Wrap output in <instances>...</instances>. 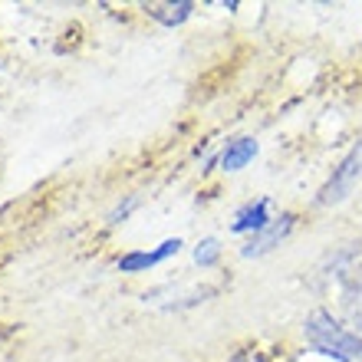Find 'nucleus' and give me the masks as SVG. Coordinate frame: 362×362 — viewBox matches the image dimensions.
Segmentation results:
<instances>
[{
	"instance_id": "obj_1",
	"label": "nucleus",
	"mask_w": 362,
	"mask_h": 362,
	"mask_svg": "<svg viewBox=\"0 0 362 362\" xmlns=\"http://www.w3.org/2000/svg\"><path fill=\"white\" fill-rule=\"evenodd\" d=\"M303 333L316 353L329 356V359H339V362H362V336L339 326L326 310H313V313L306 316Z\"/></svg>"
},
{
	"instance_id": "obj_2",
	"label": "nucleus",
	"mask_w": 362,
	"mask_h": 362,
	"mask_svg": "<svg viewBox=\"0 0 362 362\" xmlns=\"http://www.w3.org/2000/svg\"><path fill=\"white\" fill-rule=\"evenodd\" d=\"M359 178H362V142L346 155L343 162H339V168L333 172V178L323 185V191H320V204H339V201L359 185Z\"/></svg>"
},
{
	"instance_id": "obj_3",
	"label": "nucleus",
	"mask_w": 362,
	"mask_h": 362,
	"mask_svg": "<svg viewBox=\"0 0 362 362\" xmlns=\"http://www.w3.org/2000/svg\"><path fill=\"white\" fill-rule=\"evenodd\" d=\"M290 230H293V214H284V218H276L274 224H267L260 234H254V238L244 244V250H240V254H244V257H260V254H267L270 247H276V244H280Z\"/></svg>"
},
{
	"instance_id": "obj_4",
	"label": "nucleus",
	"mask_w": 362,
	"mask_h": 362,
	"mask_svg": "<svg viewBox=\"0 0 362 362\" xmlns=\"http://www.w3.org/2000/svg\"><path fill=\"white\" fill-rule=\"evenodd\" d=\"M181 247V240H165L158 250H135V254H125L122 260H119V270L122 274H139V270H148L155 267V264H162L165 257H172V254H178Z\"/></svg>"
},
{
	"instance_id": "obj_5",
	"label": "nucleus",
	"mask_w": 362,
	"mask_h": 362,
	"mask_svg": "<svg viewBox=\"0 0 362 362\" xmlns=\"http://www.w3.org/2000/svg\"><path fill=\"white\" fill-rule=\"evenodd\" d=\"M267 224H270V201H257V204H247V208L240 211L238 218H234V224H230V230L234 234H247V230L260 234Z\"/></svg>"
},
{
	"instance_id": "obj_6",
	"label": "nucleus",
	"mask_w": 362,
	"mask_h": 362,
	"mask_svg": "<svg viewBox=\"0 0 362 362\" xmlns=\"http://www.w3.org/2000/svg\"><path fill=\"white\" fill-rule=\"evenodd\" d=\"M145 10H148V17H155L158 23H165V27H178V23H185V20L191 17L194 4H191V0H178V4H145Z\"/></svg>"
},
{
	"instance_id": "obj_7",
	"label": "nucleus",
	"mask_w": 362,
	"mask_h": 362,
	"mask_svg": "<svg viewBox=\"0 0 362 362\" xmlns=\"http://www.w3.org/2000/svg\"><path fill=\"white\" fill-rule=\"evenodd\" d=\"M254 155H257V142H254V139H238V142H230L228 148H224L221 168H224V172H238V168H244Z\"/></svg>"
},
{
	"instance_id": "obj_8",
	"label": "nucleus",
	"mask_w": 362,
	"mask_h": 362,
	"mask_svg": "<svg viewBox=\"0 0 362 362\" xmlns=\"http://www.w3.org/2000/svg\"><path fill=\"white\" fill-rule=\"evenodd\" d=\"M218 254H221L218 240H214V238H208V240H201V244H198V250H194V260H198L201 267H211V264L218 260Z\"/></svg>"
},
{
	"instance_id": "obj_9",
	"label": "nucleus",
	"mask_w": 362,
	"mask_h": 362,
	"mask_svg": "<svg viewBox=\"0 0 362 362\" xmlns=\"http://www.w3.org/2000/svg\"><path fill=\"white\" fill-rule=\"evenodd\" d=\"M230 362H267V359H264L260 353H254V349H244V353H238Z\"/></svg>"
}]
</instances>
